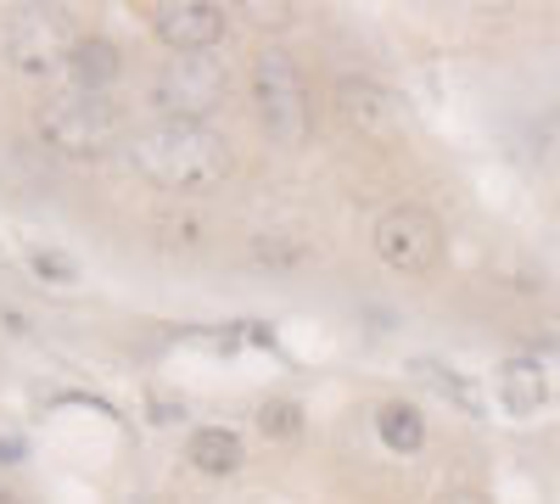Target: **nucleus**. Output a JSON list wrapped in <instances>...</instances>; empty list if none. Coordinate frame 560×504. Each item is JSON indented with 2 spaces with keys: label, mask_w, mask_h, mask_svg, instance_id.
Returning <instances> with one entry per match:
<instances>
[{
  "label": "nucleus",
  "mask_w": 560,
  "mask_h": 504,
  "mask_svg": "<svg viewBox=\"0 0 560 504\" xmlns=\"http://www.w3.org/2000/svg\"><path fill=\"white\" fill-rule=\"evenodd\" d=\"M124 157L140 179H152L158 191H179V197L219 191L230 174L224 134L197 118H158L152 129H135Z\"/></svg>",
  "instance_id": "nucleus-1"
},
{
  "label": "nucleus",
  "mask_w": 560,
  "mask_h": 504,
  "mask_svg": "<svg viewBox=\"0 0 560 504\" xmlns=\"http://www.w3.org/2000/svg\"><path fill=\"white\" fill-rule=\"evenodd\" d=\"M39 141L57 157H107L118 146H129V113L113 96H68L39 107Z\"/></svg>",
  "instance_id": "nucleus-2"
},
{
  "label": "nucleus",
  "mask_w": 560,
  "mask_h": 504,
  "mask_svg": "<svg viewBox=\"0 0 560 504\" xmlns=\"http://www.w3.org/2000/svg\"><path fill=\"white\" fill-rule=\"evenodd\" d=\"M253 102H258V124L269 129L275 146H303L308 141V90L303 73L287 51H258L253 57Z\"/></svg>",
  "instance_id": "nucleus-3"
},
{
  "label": "nucleus",
  "mask_w": 560,
  "mask_h": 504,
  "mask_svg": "<svg viewBox=\"0 0 560 504\" xmlns=\"http://www.w3.org/2000/svg\"><path fill=\"white\" fill-rule=\"evenodd\" d=\"M0 45H7L18 73L45 79V73L68 68V51L79 45V34H73L68 12H57V7H18L7 17V28H0Z\"/></svg>",
  "instance_id": "nucleus-4"
},
{
  "label": "nucleus",
  "mask_w": 560,
  "mask_h": 504,
  "mask_svg": "<svg viewBox=\"0 0 560 504\" xmlns=\"http://www.w3.org/2000/svg\"><path fill=\"white\" fill-rule=\"evenodd\" d=\"M370 242H376V258L393 274H427L443 258V224H438L432 208H420V202H393L376 219Z\"/></svg>",
  "instance_id": "nucleus-5"
},
{
  "label": "nucleus",
  "mask_w": 560,
  "mask_h": 504,
  "mask_svg": "<svg viewBox=\"0 0 560 504\" xmlns=\"http://www.w3.org/2000/svg\"><path fill=\"white\" fill-rule=\"evenodd\" d=\"M224 90H230V68L219 57H168V68L152 79V107L163 118H197L213 113L224 102Z\"/></svg>",
  "instance_id": "nucleus-6"
},
{
  "label": "nucleus",
  "mask_w": 560,
  "mask_h": 504,
  "mask_svg": "<svg viewBox=\"0 0 560 504\" xmlns=\"http://www.w3.org/2000/svg\"><path fill=\"white\" fill-rule=\"evenodd\" d=\"M152 34L174 57H202L224 39V7H213V0H168V7L152 12Z\"/></svg>",
  "instance_id": "nucleus-7"
},
{
  "label": "nucleus",
  "mask_w": 560,
  "mask_h": 504,
  "mask_svg": "<svg viewBox=\"0 0 560 504\" xmlns=\"http://www.w3.org/2000/svg\"><path fill=\"white\" fill-rule=\"evenodd\" d=\"M499 403H504V415H516V421H533L538 409L549 403V371H544V359H504L499 364Z\"/></svg>",
  "instance_id": "nucleus-8"
},
{
  "label": "nucleus",
  "mask_w": 560,
  "mask_h": 504,
  "mask_svg": "<svg viewBox=\"0 0 560 504\" xmlns=\"http://www.w3.org/2000/svg\"><path fill=\"white\" fill-rule=\"evenodd\" d=\"M68 84L79 90V96H107L113 79L124 73V57H118V45L102 39V34H79V45L68 51Z\"/></svg>",
  "instance_id": "nucleus-9"
},
{
  "label": "nucleus",
  "mask_w": 560,
  "mask_h": 504,
  "mask_svg": "<svg viewBox=\"0 0 560 504\" xmlns=\"http://www.w3.org/2000/svg\"><path fill=\"white\" fill-rule=\"evenodd\" d=\"M337 113H342L348 124H359L364 134H382V129L398 118V102H393V90H382L376 79L342 73V79H337Z\"/></svg>",
  "instance_id": "nucleus-10"
},
{
  "label": "nucleus",
  "mask_w": 560,
  "mask_h": 504,
  "mask_svg": "<svg viewBox=\"0 0 560 504\" xmlns=\"http://www.w3.org/2000/svg\"><path fill=\"white\" fill-rule=\"evenodd\" d=\"M185 460H191L197 471H208V477H230V471H242V437L230 432V426H202V432H191V443H185Z\"/></svg>",
  "instance_id": "nucleus-11"
},
{
  "label": "nucleus",
  "mask_w": 560,
  "mask_h": 504,
  "mask_svg": "<svg viewBox=\"0 0 560 504\" xmlns=\"http://www.w3.org/2000/svg\"><path fill=\"white\" fill-rule=\"evenodd\" d=\"M409 371H415L420 382H427L432 392H443L448 403H459V409H465V415H471V421H482V415H488V403H482V392H477L471 382H465V376L454 371V364H438V359H415Z\"/></svg>",
  "instance_id": "nucleus-12"
},
{
  "label": "nucleus",
  "mask_w": 560,
  "mask_h": 504,
  "mask_svg": "<svg viewBox=\"0 0 560 504\" xmlns=\"http://www.w3.org/2000/svg\"><path fill=\"white\" fill-rule=\"evenodd\" d=\"M376 432H382V443H387L393 454H404V460L427 448V421H420L415 403H382V409H376Z\"/></svg>",
  "instance_id": "nucleus-13"
},
{
  "label": "nucleus",
  "mask_w": 560,
  "mask_h": 504,
  "mask_svg": "<svg viewBox=\"0 0 560 504\" xmlns=\"http://www.w3.org/2000/svg\"><path fill=\"white\" fill-rule=\"evenodd\" d=\"M253 263H264V269H303L308 263V247L303 242H292V236H253Z\"/></svg>",
  "instance_id": "nucleus-14"
},
{
  "label": "nucleus",
  "mask_w": 560,
  "mask_h": 504,
  "mask_svg": "<svg viewBox=\"0 0 560 504\" xmlns=\"http://www.w3.org/2000/svg\"><path fill=\"white\" fill-rule=\"evenodd\" d=\"M28 269L39 274V281H51V286H73L79 281V263L68 253H57V247H34L28 253Z\"/></svg>",
  "instance_id": "nucleus-15"
},
{
  "label": "nucleus",
  "mask_w": 560,
  "mask_h": 504,
  "mask_svg": "<svg viewBox=\"0 0 560 504\" xmlns=\"http://www.w3.org/2000/svg\"><path fill=\"white\" fill-rule=\"evenodd\" d=\"M298 426H303V409L287 403V398H269V403L258 409V432H264V437H292Z\"/></svg>",
  "instance_id": "nucleus-16"
},
{
  "label": "nucleus",
  "mask_w": 560,
  "mask_h": 504,
  "mask_svg": "<svg viewBox=\"0 0 560 504\" xmlns=\"http://www.w3.org/2000/svg\"><path fill=\"white\" fill-rule=\"evenodd\" d=\"M438 504H493V499H488V493H477V488H448Z\"/></svg>",
  "instance_id": "nucleus-17"
},
{
  "label": "nucleus",
  "mask_w": 560,
  "mask_h": 504,
  "mask_svg": "<svg viewBox=\"0 0 560 504\" xmlns=\"http://www.w3.org/2000/svg\"><path fill=\"white\" fill-rule=\"evenodd\" d=\"M23 460V437H0V466H18Z\"/></svg>",
  "instance_id": "nucleus-18"
},
{
  "label": "nucleus",
  "mask_w": 560,
  "mask_h": 504,
  "mask_svg": "<svg viewBox=\"0 0 560 504\" xmlns=\"http://www.w3.org/2000/svg\"><path fill=\"white\" fill-rule=\"evenodd\" d=\"M0 504H12V499H7V493H0Z\"/></svg>",
  "instance_id": "nucleus-19"
}]
</instances>
